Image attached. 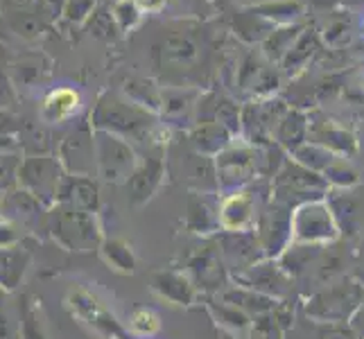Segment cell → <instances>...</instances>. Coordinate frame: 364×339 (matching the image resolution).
I'll use <instances>...</instances> for the list:
<instances>
[{
    "label": "cell",
    "instance_id": "cell-1",
    "mask_svg": "<svg viewBox=\"0 0 364 339\" xmlns=\"http://www.w3.org/2000/svg\"><path fill=\"white\" fill-rule=\"evenodd\" d=\"M364 306V285L355 276H340L312 294L304 315L317 323H348Z\"/></svg>",
    "mask_w": 364,
    "mask_h": 339
},
{
    "label": "cell",
    "instance_id": "cell-2",
    "mask_svg": "<svg viewBox=\"0 0 364 339\" xmlns=\"http://www.w3.org/2000/svg\"><path fill=\"white\" fill-rule=\"evenodd\" d=\"M46 229L61 249L73 251V254H89V251L100 249V244L105 242L102 226H100L95 212H86L61 204H55L48 210Z\"/></svg>",
    "mask_w": 364,
    "mask_h": 339
},
{
    "label": "cell",
    "instance_id": "cell-3",
    "mask_svg": "<svg viewBox=\"0 0 364 339\" xmlns=\"http://www.w3.org/2000/svg\"><path fill=\"white\" fill-rule=\"evenodd\" d=\"M340 235L335 212L323 202H308L292 212V242L299 244H331Z\"/></svg>",
    "mask_w": 364,
    "mask_h": 339
},
{
    "label": "cell",
    "instance_id": "cell-4",
    "mask_svg": "<svg viewBox=\"0 0 364 339\" xmlns=\"http://www.w3.org/2000/svg\"><path fill=\"white\" fill-rule=\"evenodd\" d=\"M64 168L61 163L50 158V156H28L21 161L16 181L23 190H28L34 195L46 208H53L57 204V193H59V183L64 179Z\"/></svg>",
    "mask_w": 364,
    "mask_h": 339
},
{
    "label": "cell",
    "instance_id": "cell-5",
    "mask_svg": "<svg viewBox=\"0 0 364 339\" xmlns=\"http://www.w3.org/2000/svg\"><path fill=\"white\" fill-rule=\"evenodd\" d=\"M66 306L77 317L86 328H91L105 339H127L129 330L118 321V317L111 312L95 294H91L84 287H73L66 296Z\"/></svg>",
    "mask_w": 364,
    "mask_h": 339
},
{
    "label": "cell",
    "instance_id": "cell-6",
    "mask_svg": "<svg viewBox=\"0 0 364 339\" xmlns=\"http://www.w3.org/2000/svg\"><path fill=\"white\" fill-rule=\"evenodd\" d=\"M97 172L107 181H124L134 174V152L129 145H124L120 138L111 136L109 131L97 134L95 143Z\"/></svg>",
    "mask_w": 364,
    "mask_h": 339
},
{
    "label": "cell",
    "instance_id": "cell-7",
    "mask_svg": "<svg viewBox=\"0 0 364 339\" xmlns=\"http://www.w3.org/2000/svg\"><path fill=\"white\" fill-rule=\"evenodd\" d=\"M240 283L242 287H249V290L272 296L276 301L287 296L292 290V276L281 267V262H274L272 258L245 269L240 274Z\"/></svg>",
    "mask_w": 364,
    "mask_h": 339
},
{
    "label": "cell",
    "instance_id": "cell-8",
    "mask_svg": "<svg viewBox=\"0 0 364 339\" xmlns=\"http://www.w3.org/2000/svg\"><path fill=\"white\" fill-rule=\"evenodd\" d=\"M59 163L66 174L75 177H91L97 170V156H95V143L86 129H77L66 136L59 149Z\"/></svg>",
    "mask_w": 364,
    "mask_h": 339
},
{
    "label": "cell",
    "instance_id": "cell-9",
    "mask_svg": "<svg viewBox=\"0 0 364 339\" xmlns=\"http://www.w3.org/2000/svg\"><path fill=\"white\" fill-rule=\"evenodd\" d=\"M57 204L70 206L77 210L95 212L100 206L97 185L91 177H75V174H64V179L59 183Z\"/></svg>",
    "mask_w": 364,
    "mask_h": 339
},
{
    "label": "cell",
    "instance_id": "cell-10",
    "mask_svg": "<svg viewBox=\"0 0 364 339\" xmlns=\"http://www.w3.org/2000/svg\"><path fill=\"white\" fill-rule=\"evenodd\" d=\"M46 210H50V208H46L39 199L30 195L28 190H23L21 185L7 190L3 202H0V217H5L14 224H32L39 217L46 220V215H48Z\"/></svg>",
    "mask_w": 364,
    "mask_h": 339
},
{
    "label": "cell",
    "instance_id": "cell-11",
    "mask_svg": "<svg viewBox=\"0 0 364 339\" xmlns=\"http://www.w3.org/2000/svg\"><path fill=\"white\" fill-rule=\"evenodd\" d=\"M154 292L172 306H191L195 301V285L181 271H159L152 279Z\"/></svg>",
    "mask_w": 364,
    "mask_h": 339
},
{
    "label": "cell",
    "instance_id": "cell-12",
    "mask_svg": "<svg viewBox=\"0 0 364 339\" xmlns=\"http://www.w3.org/2000/svg\"><path fill=\"white\" fill-rule=\"evenodd\" d=\"M251 222H254V197L240 190L224 199L220 208V224L224 231L231 233H245Z\"/></svg>",
    "mask_w": 364,
    "mask_h": 339
},
{
    "label": "cell",
    "instance_id": "cell-13",
    "mask_svg": "<svg viewBox=\"0 0 364 339\" xmlns=\"http://www.w3.org/2000/svg\"><path fill=\"white\" fill-rule=\"evenodd\" d=\"M222 301L235 306L237 310H242L245 315L249 317H262V315H269L276 308H279V301L265 296L260 292L249 290V287H235V290H229L222 294Z\"/></svg>",
    "mask_w": 364,
    "mask_h": 339
},
{
    "label": "cell",
    "instance_id": "cell-14",
    "mask_svg": "<svg viewBox=\"0 0 364 339\" xmlns=\"http://www.w3.org/2000/svg\"><path fill=\"white\" fill-rule=\"evenodd\" d=\"M161 181V163L147 161L145 166L136 168L134 174L127 179V193L134 204H145L154 195Z\"/></svg>",
    "mask_w": 364,
    "mask_h": 339
},
{
    "label": "cell",
    "instance_id": "cell-15",
    "mask_svg": "<svg viewBox=\"0 0 364 339\" xmlns=\"http://www.w3.org/2000/svg\"><path fill=\"white\" fill-rule=\"evenodd\" d=\"M95 124L102 129L120 131V134H134L141 127V120L132 116V111H122L118 102H102L95 111Z\"/></svg>",
    "mask_w": 364,
    "mask_h": 339
},
{
    "label": "cell",
    "instance_id": "cell-16",
    "mask_svg": "<svg viewBox=\"0 0 364 339\" xmlns=\"http://www.w3.org/2000/svg\"><path fill=\"white\" fill-rule=\"evenodd\" d=\"M97 251L111 269H116L120 274H134L136 271L138 260L134 256L132 247L124 240H118V237H105V242L100 244Z\"/></svg>",
    "mask_w": 364,
    "mask_h": 339
},
{
    "label": "cell",
    "instance_id": "cell-17",
    "mask_svg": "<svg viewBox=\"0 0 364 339\" xmlns=\"http://www.w3.org/2000/svg\"><path fill=\"white\" fill-rule=\"evenodd\" d=\"M30 265V256L18 247L0 249V287L14 290Z\"/></svg>",
    "mask_w": 364,
    "mask_h": 339
},
{
    "label": "cell",
    "instance_id": "cell-18",
    "mask_svg": "<svg viewBox=\"0 0 364 339\" xmlns=\"http://www.w3.org/2000/svg\"><path fill=\"white\" fill-rule=\"evenodd\" d=\"M77 102H80V95L70 91V89H59V91H53L43 102V113L48 120H64L68 118L70 113L77 109Z\"/></svg>",
    "mask_w": 364,
    "mask_h": 339
},
{
    "label": "cell",
    "instance_id": "cell-19",
    "mask_svg": "<svg viewBox=\"0 0 364 339\" xmlns=\"http://www.w3.org/2000/svg\"><path fill=\"white\" fill-rule=\"evenodd\" d=\"M208 308H210L213 315H215V319L222 323V328H227L231 333H245L251 328V317L245 315L242 310H237L235 306L227 303V301H222V303L210 301Z\"/></svg>",
    "mask_w": 364,
    "mask_h": 339
},
{
    "label": "cell",
    "instance_id": "cell-20",
    "mask_svg": "<svg viewBox=\"0 0 364 339\" xmlns=\"http://www.w3.org/2000/svg\"><path fill=\"white\" fill-rule=\"evenodd\" d=\"M21 339H48L39 308L28 296L21 303Z\"/></svg>",
    "mask_w": 364,
    "mask_h": 339
},
{
    "label": "cell",
    "instance_id": "cell-21",
    "mask_svg": "<svg viewBox=\"0 0 364 339\" xmlns=\"http://www.w3.org/2000/svg\"><path fill=\"white\" fill-rule=\"evenodd\" d=\"M188 226L197 233H213L222 224H220V210L215 212L213 208H208L204 202H193L191 210H188Z\"/></svg>",
    "mask_w": 364,
    "mask_h": 339
},
{
    "label": "cell",
    "instance_id": "cell-22",
    "mask_svg": "<svg viewBox=\"0 0 364 339\" xmlns=\"http://www.w3.org/2000/svg\"><path fill=\"white\" fill-rule=\"evenodd\" d=\"M9 28L14 30L23 39H36L43 32V18L36 14V11H28V9H18L14 14H9Z\"/></svg>",
    "mask_w": 364,
    "mask_h": 339
},
{
    "label": "cell",
    "instance_id": "cell-23",
    "mask_svg": "<svg viewBox=\"0 0 364 339\" xmlns=\"http://www.w3.org/2000/svg\"><path fill=\"white\" fill-rule=\"evenodd\" d=\"M161 328V319L154 310L149 308H138L129 317V330L138 337H152Z\"/></svg>",
    "mask_w": 364,
    "mask_h": 339
},
{
    "label": "cell",
    "instance_id": "cell-24",
    "mask_svg": "<svg viewBox=\"0 0 364 339\" xmlns=\"http://www.w3.org/2000/svg\"><path fill=\"white\" fill-rule=\"evenodd\" d=\"M310 330H312V339H355V333L350 328H344V323L310 321Z\"/></svg>",
    "mask_w": 364,
    "mask_h": 339
},
{
    "label": "cell",
    "instance_id": "cell-25",
    "mask_svg": "<svg viewBox=\"0 0 364 339\" xmlns=\"http://www.w3.org/2000/svg\"><path fill=\"white\" fill-rule=\"evenodd\" d=\"M21 240L18 235V226L14 222H9L5 217H0V249H11L16 247Z\"/></svg>",
    "mask_w": 364,
    "mask_h": 339
},
{
    "label": "cell",
    "instance_id": "cell-26",
    "mask_svg": "<svg viewBox=\"0 0 364 339\" xmlns=\"http://www.w3.org/2000/svg\"><path fill=\"white\" fill-rule=\"evenodd\" d=\"M61 5H64V0H36V14H39L43 21L55 18V16H59Z\"/></svg>",
    "mask_w": 364,
    "mask_h": 339
},
{
    "label": "cell",
    "instance_id": "cell-27",
    "mask_svg": "<svg viewBox=\"0 0 364 339\" xmlns=\"http://www.w3.org/2000/svg\"><path fill=\"white\" fill-rule=\"evenodd\" d=\"M14 99V93H11V86L5 80V75L0 72V107H9V102Z\"/></svg>",
    "mask_w": 364,
    "mask_h": 339
},
{
    "label": "cell",
    "instance_id": "cell-28",
    "mask_svg": "<svg viewBox=\"0 0 364 339\" xmlns=\"http://www.w3.org/2000/svg\"><path fill=\"white\" fill-rule=\"evenodd\" d=\"M11 131H14V120L7 113H0V136H7Z\"/></svg>",
    "mask_w": 364,
    "mask_h": 339
},
{
    "label": "cell",
    "instance_id": "cell-29",
    "mask_svg": "<svg viewBox=\"0 0 364 339\" xmlns=\"http://www.w3.org/2000/svg\"><path fill=\"white\" fill-rule=\"evenodd\" d=\"M355 279L364 285V260H362V265L358 267V271H355Z\"/></svg>",
    "mask_w": 364,
    "mask_h": 339
},
{
    "label": "cell",
    "instance_id": "cell-30",
    "mask_svg": "<svg viewBox=\"0 0 364 339\" xmlns=\"http://www.w3.org/2000/svg\"><path fill=\"white\" fill-rule=\"evenodd\" d=\"M224 339H245V337H235V335H227Z\"/></svg>",
    "mask_w": 364,
    "mask_h": 339
}]
</instances>
